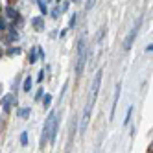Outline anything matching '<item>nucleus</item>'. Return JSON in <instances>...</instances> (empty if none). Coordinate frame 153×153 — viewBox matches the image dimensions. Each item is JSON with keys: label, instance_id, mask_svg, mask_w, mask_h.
<instances>
[{"label": "nucleus", "instance_id": "nucleus-1", "mask_svg": "<svg viewBox=\"0 0 153 153\" xmlns=\"http://www.w3.org/2000/svg\"><path fill=\"white\" fill-rule=\"evenodd\" d=\"M91 56H92V53H91L89 48H87V41L81 37L79 42H78V53H76V78L83 74L85 65H87V61L91 59Z\"/></svg>", "mask_w": 153, "mask_h": 153}, {"label": "nucleus", "instance_id": "nucleus-2", "mask_svg": "<svg viewBox=\"0 0 153 153\" xmlns=\"http://www.w3.org/2000/svg\"><path fill=\"white\" fill-rule=\"evenodd\" d=\"M102 76H103V70L100 68L96 74H94V79L91 83V96H89V103L94 107L96 100H98V94H100V87H102Z\"/></svg>", "mask_w": 153, "mask_h": 153}, {"label": "nucleus", "instance_id": "nucleus-3", "mask_svg": "<svg viewBox=\"0 0 153 153\" xmlns=\"http://www.w3.org/2000/svg\"><path fill=\"white\" fill-rule=\"evenodd\" d=\"M140 24H142V19L138 17V19H137V22H135V26L131 28V31L127 33V37H126V41H124V50H126V52H129L131 46H133V42H135V39H137V35H138Z\"/></svg>", "mask_w": 153, "mask_h": 153}, {"label": "nucleus", "instance_id": "nucleus-4", "mask_svg": "<svg viewBox=\"0 0 153 153\" xmlns=\"http://www.w3.org/2000/svg\"><path fill=\"white\" fill-rule=\"evenodd\" d=\"M57 111H50L46 122H45V127H42V135H41V148H45V144L50 138V131H52V122H53V116H56Z\"/></svg>", "mask_w": 153, "mask_h": 153}, {"label": "nucleus", "instance_id": "nucleus-5", "mask_svg": "<svg viewBox=\"0 0 153 153\" xmlns=\"http://www.w3.org/2000/svg\"><path fill=\"white\" fill-rule=\"evenodd\" d=\"M0 105H2V111L6 114H9L11 113V107L19 105V100L15 98V94H4V96H0Z\"/></svg>", "mask_w": 153, "mask_h": 153}, {"label": "nucleus", "instance_id": "nucleus-6", "mask_svg": "<svg viewBox=\"0 0 153 153\" xmlns=\"http://www.w3.org/2000/svg\"><path fill=\"white\" fill-rule=\"evenodd\" d=\"M91 113H92V105L87 102L85 111H83V118H81V126H79V133H81V135H85L87 126H89V122H91Z\"/></svg>", "mask_w": 153, "mask_h": 153}, {"label": "nucleus", "instance_id": "nucleus-7", "mask_svg": "<svg viewBox=\"0 0 153 153\" xmlns=\"http://www.w3.org/2000/svg\"><path fill=\"white\" fill-rule=\"evenodd\" d=\"M57 133H59V114L56 113V116H53V122H52L50 138H48V142H50V144H56V140H57Z\"/></svg>", "mask_w": 153, "mask_h": 153}, {"label": "nucleus", "instance_id": "nucleus-8", "mask_svg": "<svg viewBox=\"0 0 153 153\" xmlns=\"http://www.w3.org/2000/svg\"><path fill=\"white\" fill-rule=\"evenodd\" d=\"M120 92H122V83H116V89H114V98H113V107H111V116H109V120H114L116 105H118V100H120Z\"/></svg>", "mask_w": 153, "mask_h": 153}, {"label": "nucleus", "instance_id": "nucleus-9", "mask_svg": "<svg viewBox=\"0 0 153 153\" xmlns=\"http://www.w3.org/2000/svg\"><path fill=\"white\" fill-rule=\"evenodd\" d=\"M4 17H6L7 20H15V22L20 19L19 11H17V9H15L13 6H6V7H4Z\"/></svg>", "mask_w": 153, "mask_h": 153}, {"label": "nucleus", "instance_id": "nucleus-10", "mask_svg": "<svg viewBox=\"0 0 153 153\" xmlns=\"http://www.w3.org/2000/svg\"><path fill=\"white\" fill-rule=\"evenodd\" d=\"M4 33H7L6 35V42H7V45H9V42H17L19 41V31H17V28H13V26H9L6 31H4Z\"/></svg>", "mask_w": 153, "mask_h": 153}, {"label": "nucleus", "instance_id": "nucleus-11", "mask_svg": "<svg viewBox=\"0 0 153 153\" xmlns=\"http://www.w3.org/2000/svg\"><path fill=\"white\" fill-rule=\"evenodd\" d=\"M31 26L35 28V31H42L45 30V17H31Z\"/></svg>", "mask_w": 153, "mask_h": 153}, {"label": "nucleus", "instance_id": "nucleus-12", "mask_svg": "<svg viewBox=\"0 0 153 153\" xmlns=\"http://www.w3.org/2000/svg\"><path fill=\"white\" fill-rule=\"evenodd\" d=\"M35 4H37V7H39V11H41V15L42 17H46L48 15V4H46V0H35Z\"/></svg>", "mask_w": 153, "mask_h": 153}, {"label": "nucleus", "instance_id": "nucleus-13", "mask_svg": "<svg viewBox=\"0 0 153 153\" xmlns=\"http://www.w3.org/2000/svg\"><path fill=\"white\" fill-rule=\"evenodd\" d=\"M28 63L35 65L37 63V46H31V50L28 52Z\"/></svg>", "mask_w": 153, "mask_h": 153}, {"label": "nucleus", "instance_id": "nucleus-14", "mask_svg": "<svg viewBox=\"0 0 153 153\" xmlns=\"http://www.w3.org/2000/svg\"><path fill=\"white\" fill-rule=\"evenodd\" d=\"M31 87H33V79H31V76H26V79L22 83V91L24 92H31Z\"/></svg>", "mask_w": 153, "mask_h": 153}, {"label": "nucleus", "instance_id": "nucleus-15", "mask_svg": "<svg viewBox=\"0 0 153 153\" xmlns=\"http://www.w3.org/2000/svg\"><path fill=\"white\" fill-rule=\"evenodd\" d=\"M48 15L53 19V20H57L63 13H61V9H59V6H56V7H53V9H48Z\"/></svg>", "mask_w": 153, "mask_h": 153}, {"label": "nucleus", "instance_id": "nucleus-16", "mask_svg": "<svg viewBox=\"0 0 153 153\" xmlns=\"http://www.w3.org/2000/svg\"><path fill=\"white\" fill-rule=\"evenodd\" d=\"M41 100H42V107H45V109H48V107L52 105V94H50V92L42 94V98H41Z\"/></svg>", "mask_w": 153, "mask_h": 153}, {"label": "nucleus", "instance_id": "nucleus-17", "mask_svg": "<svg viewBox=\"0 0 153 153\" xmlns=\"http://www.w3.org/2000/svg\"><path fill=\"white\" fill-rule=\"evenodd\" d=\"M17 114L20 116V118H28L30 114H31V107H24V109H19V111H17Z\"/></svg>", "mask_w": 153, "mask_h": 153}, {"label": "nucleus", "instance_id": "nucleus-18", "mask_svg": "<svg viewBox=\"0 0 153 153\" xmlns=\"http://www.w3.org/2000/svg\"><path fill=\"white\" fill-rule=\"evenodd\" d=\"M9 28V24H7V19L4 17V13H0V31H6Z\"/></svg>", "mask_w": 153, "mask_h": 153}, {"label": "nucleus", "instance_id": "nucleus-19", "mask_svg": "<svg viewBox=\"0 0 153 153\" xmlns=\"http://www.w3.org/2000/svg\"><path fill=\"white\" fill-rule=\"evenodd\" d=\"M70 0H61L59 2V9H61V13H65V11H68V7H70Z\"/></svg>", "mask_w": 153, "mask_h": 153}, {"label": "nucleus", "instance_id": "nucleus-20", "mask_svg": "<svg viewBox=\"0 0 153 153\" xmlns=\"http://www.w3.org/2000/svg\"><path fill=\"white\" fill-rule=\"evenodd\" d=\"M76 129H78V116H74L72 118V127H70V140L74 138V135H76Z\"/></svg>", "mask_w": 153, "mask_h": 153}, {"label": "nucleus", "instance_id": "nucleus-21", "mask_svg": "<svg viewBox=\"0 0 153 153\" xmlns=\"http://www.w3.org/2000/svg\"><path fill=\"white\" fill-rule=\"evenodd\" d=\"M131 114H133V105H131V107L127 109V113H126V120H124V126H126V127L131 124Z\"/></svg>", "mask_w": 153, "mask_h": 153}, {"label": "nucleus", "instance_id": "nucleus-22", "mask_svg": "<svg viewBox=\"0 0 153 153\" xmlns=\"http://www.w3.org/2000/svg\"><path fill=\"white\" fill-rule=\"evenodd\" d=\"M28 131H22V133H20V146H28Z\"/></svg>", "mask_w": 153, "mask_h": 153}, {"label": "nucleus", "instance_id": "nucleus-23", "mask_svg": "<svg viewBox=\"0 0 153 153\" xmlns=\"http://www.w3.org/2000/svg\"><path fill=\"white\" fill-rule=\"evenodd\" d=\"M76 24H78V13H72V17H70V22H68V28L72 30V28H76Z\"/></svg>", "mask_w": 153, "mask_h": 153}, {"label": "nucleus", "instance_id": "nucleus-24", "mask_svg": "<svg viewBox=\"0 0 153 153\" xmlns=\"http://www.w3.org/2000/svg\"><path fill=\"white\" fill-rule=\"evenodd\" d=\"M20 52H22V48H19V46H13V48H9V50H7V56H19Z\"/></svg>", "mask_w": 153, "mask_h": 153}, {"label": "nucleus", "instance_id": "nucleus-25", "mask_svg": "<svg viewBox=\"0 0 153 153\" xmlns=\"http://www.w3.org/2000/svg\"><path fill=\"white\" fill-rule=\"evenodd\" d=\"M42 94H45V89H42V87H41V89H37V92H35V98H33V100H35V102H41Z\"/></svg>", "mask_w": 153, "mask_h": 153}, {"label": "nucleus", "instance_id": "nucleus-26", "mask_svg": "<svg viewBox=\"0 0 153 153\" xmlns=\"http://www.w3.org/2000/svg\"><path fill=\"white\" fill-rule=\"evenodd\" d=\"M45 52H42V48L41 46H37V59H41V61H45Z\"/></svg>", "mask_w": 153, "mask_h": 153}, {"label": "nucleus", "instance_id": "nucleus-27", "mask_svg": "<svg viewBox=\"0 0 153 153\" xmlns=\"http://www.w3.org/2000/svg\"><path fill=\"white\" fill-rule=\"evenodd\" d=\"M45 81V70H39V74H37V83H42Z\"/></svg>", "mask_w": 153, "mask_h": 153}, {"label": "nucleus", "instance_id": "nucleus-28", "mask_svg": "<svg viewBox=\"0 0 153 153\" xmlns=\"http://www.w3.org/2000/svg\"><path fill=\"white\" fill-rule=\"evenodd\" d=\"M94 2H96V0H87V4H85V9H87V11L94 7Z\"/></svg>", "mask_w": 153, "mask_h": 153}, {"label": "nucleus", "instance_id": "nucleus-29", "mask_svg": "<svg viewBox=\"0 0 153 153\" xmlns=\"http://www.w3.org/2000/svg\"><path fill=\"white\" fill-rule=\"evenodd\" d=\"M146 52H148V53H151V52H153V42H149V45L146 46Z\"/></svg>", "mask_w": 153, "mask_h": 153}, {"label": "nucleus", "instance_id": "nucleus-30", "mask_svg": "<svg viewBox=\"0 0 153 153\" xmlns=\"http://www.w3.org/2000/svg\"><path fill=\"white\" fill-rule=\"evenodd\" d=\"M67 31H68V30H61V31H59V37H61V39H63V37H65V35H67Z\"/></svg>", "mask_w": 153, "mask_h": 153}, {"label": "nucleus", "instance_id": "nucleus-31", "mask_svg": "<svg viewBox=\"0 0 153 153\" xmlns=\"http://www.w3.org/2000/svg\"><path fill=\"white\" fill-rule=\"evenodd\" d=\"M70 2H76V4H78V2H81V0H70Z\"/></svg>", "mask_w": 153, "mask_h": 153}, {"label": "nucleus", "instance_id": "nucleus-32", "mask_svg": "<svg viewBox=\"0 0 153 153\" xmlns=\"http://www.w3.org/2000/svg\"><path fill=\"white\" fill-rule=\"evenodd\" d=\"M2 91H4V89H2V85H0V96H2Z\"/></svg>", "mask_w": 153, "mask_h": 153}, {"label": "nucleus", "instance_id": "nucleus-33", "mask_svg": "<svg viewBox=\"0 0 153 153\" xmlns=\"http://www.w3.org/2000/svg\"><path fill=\"white\" fill-rule=\"evenodd\" d=\"M0 11H2V4H0Z\"/></svg>", "mask_w": 153, "mask_h": 153}]
</instances>
